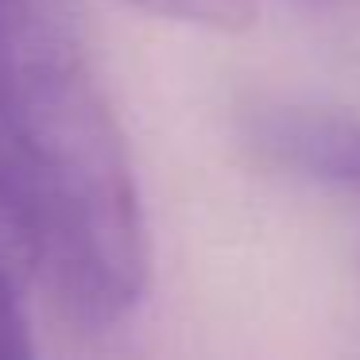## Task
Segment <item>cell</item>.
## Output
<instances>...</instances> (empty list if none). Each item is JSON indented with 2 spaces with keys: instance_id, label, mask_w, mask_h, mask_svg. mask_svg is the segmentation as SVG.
<instances>
[{
  "instance_id": "obj_1",
  "label": "cell",
  "mask_w": 360,
  "mask_h": 360,
  "mask_svg": "<svg viewBox=\"0 0 360 360\" xmlns=\"http://www.w3.org/2000/svg\"><path fill=\"white\" fill-rule=\"evenodd\" d=\"M24 128L35 275L89 329L117 326L148 290L151 248L117 112L70 39L35 0L0 35Z\"/></svg>"
},
{
  "instance_id": "obj_2",
  "label": "cell",
  "mask_w": 360,
  "mask_h": 360,
  "mask_svg": "<svg viewBox=\"0 0 360 360\" xmlns=\"http://www.w3.org/2000/svg\"><path fill=\"white\" fill-rule=\"evenodd\" d=\"M248 140L267 163L360 198V120L318 105H267Z\"/></svg>"
},
{
  "instance_id": "obj_3",
  "label": "cell",
  "mask_w": 360,
  "mask_h": 360,
  "mask_svg": "<svg viewBox=\"0 0 360 360\" xmlns=\"http://www.w3.org/2000/svg\"><path fill=\"white\" fill-rule=\"evenodd\" d=\"M32 0H4L0 4V35L8 20ZM0 259L20 275H35V213H32V179H27L24 128H20L16 97L8 86V66L0 51Z\"/></svg>"
},
{
  "instance_id": "obj_4",
  "label": "cell",
  "mask_w": 360,
  "mask_h": 360,
  "mask_svg": "<svg viewBox=\"0 0 360 360\" xmlns=\"http://www.w3.org/2000/svg\"><path fill=\"white\" fill-rule=\"evenodd\" d=\"M128 4L148 12V16L174 20V24L217 35H240L259 16V0H128Z\"/></svg>"
},
{
  "instance_id": "obj_5",
  "label": "cell",
  "mask_w": 360,
  "mask_h": 360,
  "mask_svg": "<svg viewBox=\"0 0 360 360\" xmlns=\"http://www.w3.org/2000/svg\"><path fill=\"white\" fill-rule=\"evenodd\" d=\"M20 275L0 259V360H27L35 352L32 321L20 298Z\"/></svg>"
}]
</instances>
